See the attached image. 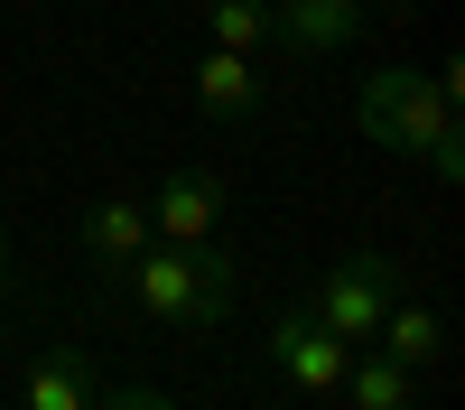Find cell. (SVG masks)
I'll list each match as a JSON object with an SVG mask.
<instances>
[{
    "label": "cell",
    "mask_w": 465,
    "mask_h": 410,
    "mask_svg": "<svg viewBox=\"0 0 465 410\" xmlns=\"http://www.w3.org/2000/svg\"><path fill=\"white\" fill-rule=\"evenodd\" d=\"M354 122H363V140H372V149H401V159H419L438 186H456V177H465V131H456V103L438 94V75H410V65L363 75Z\"/></svg>",
    "instance_id": "cell-1"
},
{
    "label": "cell",
    "mask_w": 465,
    "mask_h": 410,
    "mask_svg": "<svg viewBox=\"0 0 465 410\" xmlns=\"http://www.w3.org/2000/svg\"><path fill=\"white\" fill-rule=\"evenodd\" d=\"M391 298H401V261L381 252V243H354V252H344L335 271L317 280V298H307V308H317L344 345H372V326H381V308H391Z\"/></svg>",
    "instance_id": "cell-3"
},
{
    "label": "cell",
    "mask_w": 465,
    "mask_h": 410,
    "mask_svg": "<svg viewBox=\"0 0 465 410\" xmlns=\"http://www.w3.org/2000/svg\"><path fill=\"white\" fill-rule=\"evenodd\" d=\"M196 103L214 112V122H252V112L270 103V85H261V56L205 47V56H196Z\"/></svg>",
    "instance_id": "cell-8"
},
{
    "label": "cell",
    "mask_w": 465,
    "mask_h": 410,
    "mask_svg": "<svg viewBox=\"0 0 465 410\" xmlns=\"http://www.w3.org/2000/svg\"><path fill=\"white\" fill-rule=\"evenodd\" d=\"M131 308L149 326H186V335H214L232 317V261L214 243H149L131 261Z\"/></svg>",
    "instance_id": "cell-2"
},
{
    "label": "cell",
    "mask_w": 465,
    "mask_h": 410,
    "mask_svg": "<svg viewBox=\"0 0 465 410\" xmlns=\"http://www.w3.org/2000/svg\"><path fill=\"white\" fill-rule=\"evenodd\" d=\"M363 28V0H270V47L289 56H344Z\"/></svg>",
    "instance_id": "cell-5"
},
{
    "label": "cell",
    "mask_w": 465,
    "mask_h": 410,
    "mask_svg": "<svg viewBox=\"0 0 465 410\" xmlns=\"http://www.w3.org/2000/svg\"><path fill=\"white\" fill-rule=\"evenodd\" d=\"M94 410H177V392H159V383H94Z\"/></svg>",
    "instance_id": "cell-13"
},
{
    "label": "cell",
    "mask_w": 465,
    "mask_h": 410,
    "mask_svg": "<svg viewBox=\"0 0 465 410\" xmlns=\"http://www.w3.org/2000/svg\"><path fill=\"white\" fill-rule=\"evenodd\" d=\"M372 345L391 355V364H410V373H429L438 355H447V317L429 308V298H391V308H381V326H372Z\"/></svg>",
    "instance_id": "cell-9"
},
{
    "label": "cell",
    "mask_w": 465,
    "mask_h": 410,
    "mask_svg": "<svg viewBox=\"0 0 465 410\" xmlns=\"http://www.w3.org/2000/svg\"><path fill=\"white\" fill-rule=\"evenodd\" d=\"M223 224V177L214 168H168L159 196H149V234L159 243H214Z\"/></svg>",
    "instance_id": "cell-6"
},
{
    "label": "cell",
    "mask_w": 465,
    "mask_h": 410,
    "mask_svg": "<svg viewBox=\"0 0 465 410\" xmlns=\"http://www.w3.org/2000/svg\"><path fill=\"white\" fill-rule=\"evenodd\" d=\"M335 401H354V410H419V373L391 364L381 345H372V355L354 345V364H344V392H335Z\"/></svg>",
    "instance_id": "cell-11"
},
{
    "label": "cell",
    "mask_w": 465,
    "mask_h": 410,
    "mask_svg": "<svg viewBox=\"0 0 465 410\" xmlns=\"http://www.w3.org/2000/svg\"><path fill=\"white\" fill-rule=\"evenodd\" d=\"M19 410H94V355L84 345H47L19 383Z\"/></svg>",
    "instance_id": "cell-10"
},
{
    "label": "cell",
    "mask_w": 465,
    "mask_h": 410,
    "mask_svg": "<svg viewBox=\"0 0 465 410\" xmlns=\"http://www.w3.org/2000/svg\"><path fill=\"white\" fill-rule=\"evenodd\" d=\"M261 355L280 364L298 392H317V401H335V392H344V364H354V345H344L317 308H280V317L261 326Z\"/></svg>",
    "instance_id": "cell-4"
},
{
    "label": "cell",
    "mask_w": 465,
    "mask_h": 410,
    "mask_svg": "<svg viewBox=\"0 0 465 410\" xmlns=\"http://www.w3.org/2000/svg\"><path fill=\"white\" fill-rule=\"evenodd\" d=\"M149 243H159V234H149V205H140V196L112 186V196L84 205V261H94V280H122Z\"/></svg>",
    "instance_id": "cell-7"
},
{
    "label": "cell",
    "mask_w": 465,
    "mask_h": 410,
    "mask_svg": "<svg viewBox=\"0 0 465 410\" xmlns=\"http://www.w3.org/2000/svg\"><path fill=\"white\" fill-rule=\"evenodd\" d=\"M0 298H10V234H0Z\"/></svg>",
    "instance_id": "cell-14"
},
{
    "label": "cell",
    "mask_w": 465,
    "mask_h": 410,
    "mask_svg": "<svg viewBox=\"0 0 465 410\" xmlns=\"http://www.w3.org/2000/svg\"><path fill=\"white\" fill-rule=\"evenodd\" d=\"M205 28H214V47L261 56L270 47V0H205Z\"/></svg>",
    "instance_id": "cell-12"
}]
</instances>
